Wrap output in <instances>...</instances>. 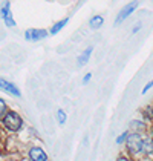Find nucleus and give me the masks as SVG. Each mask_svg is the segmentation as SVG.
<instances>
[{"label":"nucleus","mask_w":153,"mask_h":161,"mask_svg":"<svg viewBox=\"0 0 153 161\" xmlns=\"http://www.w3.org/2000/svg\"><path fill=\"white\" fill-rule=\"evenodd\" d=\"M2 123L3 126L11 130V132H18L23 126V118L20 117V114L15 111H8L5 114V117L2 118Z\"/></svg>","instance_id":"nucleus-1"},{"label":"nucleus","mask_w":153,"mask_h":161,"mask_svg":"<svg viewBox=\"0 0 153 161\" xmlns=\"http://www.w3.org/2000/svg\"><path fill=\"white\" fill-rule=\"evenodd\" d=\"M142 140H144V136H141V134L129 132V136L124 143V146H126L130 155H138L142 152Z\"/></svg>","instance_id":"nucleus-2"},{"label":"nucleus","mask_w":153,"mask_h":161,"mask_svg":"<svg viewBox=\"0 0 153 161\" xmlns=\"http://www.w3.org/2000/svg\"><path fill=\"white\" fill-rule=\"evenodd\" d=\"M138 2H132V3H129V5H126L119 13H118V15H116V19H115V25H119L121 22H124L126 19H127L129 15H132V14L135 13V9L138 8Z\"/></svg>","instance_id":"nucleus-3"},{"label":"nucleus","mask_w":153,"mask_h":161,"mask_svg":"<svg viewBox=\"0 0 153 161\" xmlns=\"http://www.w3.org/2000/svg\"><path fill=\"white\" fill-rule=\"evenodd\" d=\"M49 36V31L46 29H35V28H31V29H26L25 32V38L28 42H38V40H43Z\"/></svg>","instance_id":"nucleus-4"},{"label":"nucleus","mask_w":153,"mask_h":161,"mask_svg":"<svg viewBox=\"0 0 153 161\" xmlns=\"http://www.w3.org/2000/svg\"><path fill=\"white\" fill-rule=\"evenodd\" d=\"M28 157H29L31 161H48V153L40 146H34V147L29 149Z\"/></svg>","instance_id":"nucleus-5"},{"label":"nucleus","mask_w":153,"mask_h":161,"mask_svg":"<svg viewBox=\"0 0 153 161\" xmlns=\"http://www.w3.org/2000/svg\"><path fill=\"white\" fill-rule=\"evenodd\" d=\"M9 6H11V3H9V2H6V3L2 6V9H0V15H2V19H3L5 25L8 26V28H14V26H15V22H14L11 11H9Z\"/></svg>","instance_id":"nucleus-6"},{"label":"nucleus","mask_w":153,"mask_h":161,"mask_svg":"<svg viewBox=\"0 0 153 161\" xmlns=\"http://www.w3.org/2000/svg\"><path fill=\"white\" fill-rule=\"evenodd\" d=\"M0 89L5 91V92H8V94H11V95H14V97H20V95H22L20 89L15 86L14 83L6 81V80H3V78H0Z\"/></svg>","instance_id":"nucleus-7"},{"label":"nucleus","mask_w":153,"mask_h":161,"mask_svg":"<svg viewBox=\"0 0 153 161\" xmlns=\"http://www.w3.org/2000/svg\"><path fill=\"white\" fill-rule=\"evenodd\" d=\"M144 155H153V138L152 136H145L142 140V152Z\"/></svg>","instance_id":"nucleus-8"},{"label":"nucleus","mask_w":153,"mask_h":161,"mask_svg":"<svg viewBox=\"0 0 153 161\" xmlns=\"http://www.w3.org/2000/svg\"><path fill=\"white\" fill-rule=\"evenodd\" d=\"M92 51H93V48L89 46V48H86V49L80 54V57H78V66H84L86 63L89 62L90 55H92Z\"/></svg>","instance_id":"nucleus-9"},{"label":"nucleus","mask_w":153,"mask_h":161,"mask_svg":"<svg viewBox=\"0 0 153 161\" xmlns=\"http://www.w3.org/2000/svg\"><path fill=\"white\" fill-rule=\"evenodd\" d=\"M67 22H69V19H67V17H66V19H63V20H60V22H57V23H55V25H54L51 29H49V34H51V36L58 34V32L63 29L64 26L67 25Z\"/></svg>","instance_id":"nucleus-10"},{"label":"nucleus","mask_w":153,"mask_h":161,"mask_svg":"<svg viewBox=\"0 0 153 161\" xmlns=\"http://www.w3.org/2000/svg\"><path fill=\"white\" fill-rule=\"evenodd\" d=\"M130 127L133 129L135 134H141L142 130L147 129V124H145V121H141V120H133V121L130 123Z\"/></svg>","instance_id":"nucleus-11"},{"label":"nucleus","mask_w":153,"mask_h":161,"mask_svg":"<svg viewBox=\"0 0 153 161\" xmlns=\"http://www.w3.org/2000/svg\"><path fill=\"white\" fill-rule=\"evenodd\" d=\"M104 23V17L103 15H93L92 19L89 20V26L92 29H100Z\"/></svg>","instance_id":"nucleus-12"},{"label":"nucleus","mask_w":153,"mask_h":161,"mask_svg":"<svg viewBox=\"0 0 153 161\" xmlns=\"http://www.w3.org/2000/svg\"><path fill=\"white\" fill-rule=\"evenodd\" d=\"M57 120H58V123L61 124V126L66 123V120H67V115H66V112H64L63 109H58V111H57Z\"/></svg>","instance_id":"nucleus-13"},{"label":"nucleus","mask_w":153,"mask_h":161,"mask_svg":"<svg viewBox=\"0 0 153 161\" xmlns=\"http://www.w3.org/2000/svg\"><path fill=\"white\" fill-rule=\"evenodd\" d=\"M127 136H129V130H126V132H123L121 135H119L118 138H116V140H115V143H116L118 146H121V144H124V143H126Z\"/></svg>","instance_id":"nucleus-14"},{"label":"nucleus","mask_w":153,"mask_h":161,"mask_svg":"<svg viewBox=\"0 0 153 161\" xmlns=\"http://www.w3.org/2000/svg\"><path fill=\"white\" fill-rule=\"evenodd\" d=\"M6 109H8V106H6V103H5V100H2L0 98V117L3 118L5 117V114H6Z\"/></svg>","instance_id":"nucleus-15"},{"label":"nucleus","mask_w":153,"mask_h":161,"mask_svg":"<svg viewBox=\"0 0 153 161\" xmlns=\"http://www.w3.org/2000/svg\"><path fill=\"white\" fill-rule=\"evenodd\" d=\"M152 87H153V78H152V80H150V81H149V83H147V85H145V86L142 87V91H141V94H142V95H145V94H147V92H149V91H150Z\"/></svg>","instance_id":"nucleus-16"},{"label":"nucleus","mask_w":153,"mask_h":161,"mask_svg":"<svg viewBox=\"0 0 153 161\" xmlns=\"http://www.w3.org/2000/svg\"><path fill=\"white\" fill-rule=\"evenodd\" d=\"M90 78H92V74H90V72H87V74L83 77V83H84V85H87V83L90 81Z\"/></svg>","instance_id":"nucleus-17"},{"label":"nucleus","mask_w":153,"mask_h":161,"mask_svg":"<svg viewBox=\"0 0 153 161\" xmlns=\"http://www.w3.org/2000/svg\"><path fill=\"white\" fill-rule=\"evenodd\" d=\"M116 161H130V158H129V157H126V155H118Z\"/></svg>","instance_id":"nucleus-18"},{"label":"nucleus","mask_w":153,"mask_h":161,"mask_svg":"<svg viewBox=\"0 0 153 161\" xmlns=\"http://www.w3.org/2000/svg\"><path fill=\"white\" fill-rule=\"evenodd\" d=\"M140 29H141V23H138V25H136L135 28H133V29H132V32H133V34H136V32H138Z\"/></svg>","instance_id":"nucleus-19"},{"label":"nucleus","mask_w":153,"mask_h":161,"mask_svg":"<svg viewBox=\"0 0 153 161\" xmlns=\"http://www.w3.org/2000/svg\"><path fill=\"white\" fill-rule=\"evenodd\" d=\"M149 109H150V115H152V121H153V104L149 106Z\"/></svg>","instance_id":"nucleus-20"}]
</instances>
